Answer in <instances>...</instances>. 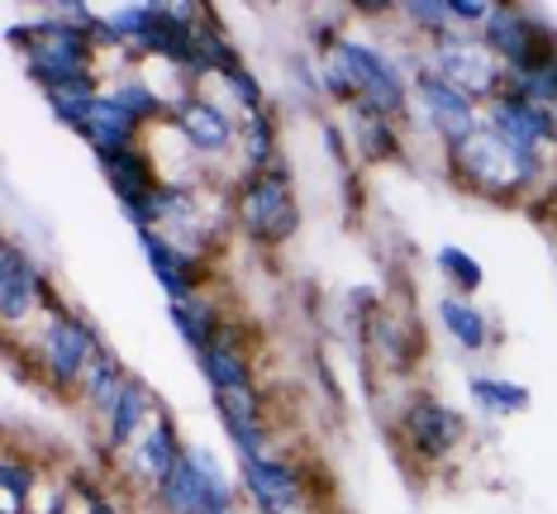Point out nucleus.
I'll use <instances>...</instances> for the list:
<instances>
[{"mask_svg":"<svg viewBox=\"0 0 557 514\" xmlns=\"http://www.w3.org/2000/svg\"><path fill=\"white\" fill-rule=\"evenodd\" d=\"M300 224H306V210H300L296 177H290L286 158L268 172H252V177L234 181V229L248 243L276 253L300 234Z\"/></svg>","mask_w":557,"mask_h":514,"instance_id":"20e7f679","label":"nucleus"},{"mask_svg":"<svg viewBox=\"0 0 557 514\" xmlns=\"http://www.w3.org/2000/svg\"><path fill=\"white\" fill-rule=\"evenodd\" d=\"M206 514H244L238 505H214V510H206Z\"/></svg>","mask_w":557,"mask_h":514,"instance_id":"473e14b6","label":"nucleus"},{"mask_svg":"<svg viewBox=\"0 0 557 514\" xmlns=\"http://www.w3.org/2000/svg\"><path fill=\"white\" fill-rule=\"evenodd\" d=\"M424 67L438 72L443 82H453L458 91H467L476 105H491V100L505 96V86H510V72L467 29H453V34H443V39L424 43Z\"/></svg>","mask_w":557,"mask_h":514,"instance_id":"1a4fd4ad","label":"nucleus"},{"mask_svg":"<svg viewBox=\"0 0 557 514\" xmlns=\"http://www.w3.org/2000/svg\"><path fill=\"white\" fill-rule=\"evenodd\" d=\"M434 319H438V329L448 334V343L453 348H462V353H486L491 343H496V324H491V315L476 305V300H467V296H453V291H443L438 296V305H434Z\"/></svg>","mask_w":557,"mask_h":514,"instance_id":"412c9836","label":"nucleus"},{"mask_svg":"<svg viewBox=\"0 0 557 514\" xmlns=\"http://www.w3.org/2000/svg\"><path fill=\"white\" fill-rule=\"evenodd\" d=\"M182 457H186V438H182V429H176V415L168 405H158V415L148 419V429L138 434L134 448L120 457V476L134 486V491L153 496Z\"/></svg>","mask_w":557,"mask_h":514,"instance_id":"ddd939ff","label":"nucleus"},{"mask_svg":"<svg viewBox=\"0 0 557 514\" xmlns=\"http://www.w3.org/2000/svg\"><path fill=\"white\" fill-rule=\"evenodd\" d=\"M434 267H438V277H443V286H448L453 296H467L472 300L481 286H486V267L467 253L462 243H438L434 248Z\"/></svg>","mask_w":557,"mask_h":514,"instance_id":"cd10ccee","label":"nucleus"},{"mask_svg":"<svg viewBox=\"0 0 557 514\" xmlns=\"http://www.w3.org/2000/svg\"><path fill=\"white\" fill-rule=\"evenodd\" d=\"M220 86H224V105H230L238 120H248V115H262V110H272L268 86H262V77L248 67V62H238V67L224 72Z\"/></svg>","mask_w":557,"mask_h":514,"instance_id":"c756f323","label":"nucleus"},{"mask_svg":"<svg viewBox=\"0 0 557 514\" xmlns=\"http://www.w3.org/2000/svg\"><path fill=\"white\" fill-rule=\"evenodd\" d=\"M158 391L144 381V376H129V386L120 391V400L110 405V415L96 424V448L106 462H120L134 448V438L148 429V419L158 415Z\"/></svg>","mask_w":557,"mask_h":514,"instance_id":"dca6fc26","label":"nucleus"},{"mask_svg":"<svg viewBox=\"0 0 557 514\" xmlns=\"http://www.w3.org/2000/svg\"><path fill=\"white\" fill-rule=\"evenodd\" d=\"M391 434H396V448L420 467H443L467 448L472 438V424L458 405L438 400L434 391H410L396 405V419H391Z\"/></svg>","mask_w":557,"mask_h":514,"instance_id":"39448f33","label":"nucleus"},{"mask_svg":"<svg viewBox=\"0 0 557 514\" xmlns=\"http://www.w3.org/2000/svg\"><path fill=\"white\" fill-rule=\"evenodd\" d=\"M476 39L491 48V58H496L505 72H524V67H534L539 58L557 53V24L543 20L539 10H529V5L496 0L486 24L476 29Z\"/></svg>","mask_w":557,"mask_h":514,"instance_id":"9d476101","label":"nucleus"},{"mask_svg":"<svg viewBox=\"0 0 557 514\" xmlns=\"http://www.w3.org/2000/svg\"><path fill=\"white\" fill-rule=\"evenodd\" d=\"M481 124H486V129H496L500 139L515 148V153L557 162V120H553V110L534 105V100L505 91V96H496V100L486 105Z\"/></svg>","mask_w":557,"mask_h":514,"instance_id":"4468645a","label":"nucleus"},{"mask_svg":"<svg viewBox=\"0 0 557 514\" xmlns=\"http://www.w3.org/2000/svg\"><path fill=\"white\" fill-rule=\"evenodd\" d=\"M553 120H557V110H553Z\"/></svg>","mask_w":557,"mask_h":514,"instance_id":"72a5a7b5","label":"nucleus"},{"mask_svg":"<svg viewBox=\"0 0 557 514\" xmlns=\"http://www.w3.org/2000/svg\"><path fill=\"white\" fill-rule=\"evenodd\" d=\"M5 43L20 53L24 77L39 86L44 100H96L106 86V67H100V48L91 34H82L72 20L34 15L29 24L10 20Z\"/></svg>","mask_w":557,"mask_h":514,"instance_id":"f257e3e1","label":"nucleus"},{"mask_svg":"<svg viewBox=\"0 0 557 514\" xmlns=\"http://www.w3.org/2000/svg\"><path fill=\"white\" fill-rule=\"evenodd\" d=\"M168 319H172L176 338L191 348V358H200V353H206V348L214 343V338L230 329V319H224L220 300H214L210 291H200V296H191V300H172V305H168Z\"/></svg>","mask_w":557,"mask_h":514,"instance_id":"5701e85b","label":"nucleus"},{"mask_svg":"<svg viewBox=\"0 0 557 514\" xmlns=\"http://www.w3.org/2000/svg\"><path fill=\"white\" fill-rule=\"evenodd\" d=\"M238 124H244V120H238L224 100L206 96L200 86L172 105V129L182 134V143L191 148L200 162L234 158L238 153Z\"/></svg>","mask_w":557,"mask_h":514,"instance_id":"f8f14e48","label":"nucleus"},{"mask_svg":"<svg viewBox=\"0 0 557 514\" xmlns=\"http://www.w3.org/2000/svg\"><path fill=\"white\" fill-rule=\"evenodd\" d=\"M196 372L200 381L210 386V396H238V391H258V367H252V353L244 343V329L230 319V329H224L206 353L196 358Z\"/></svg>","mask_w":557,"mask_h":514,"instance_id":"f3484780","label":"nucleus"},{"mask_svg":"<svg viewBox=\"0 0 557 514\" xmlns=\"http://www.w3.org/2000/svg\"><path fill=\"white\" fill-rule=\"evenodd\" d=\"M44 481V467L34 457H24L15 443L5 448V462H0V514H29V500Z\"/></svg>","mask_w":557,"mask_h":514,"instance_id":"bb28decb","label":"nucleus"},{"mask_svg":"<svg viewBox=\"0 0 557 514\" xmlns=\"http://www.w3.org/2000/svg\"><path fill=\"white\" fill-rule=\"evenodd\" d=\"M134 238H138V253H144L148 272H153V281L162 286V296H168V305L172 300H191L200 291H210V262L206 258L186 253L182 243H172V238L158 234V229H144Z\"/></svg>","mask_w":557,"mask_h":514,"instance_id":"2eb2a0df","label":"nucleus"},{"mask_svg":"<svg viewBox=\"0 0 557 514\" xmlns=\"http://www.w3.org/2000/svg\"><path fill=\"white\" fill-rule=\"evenodd\" d=\"M238 491L258 514H306L310 510V472L282 453L234 462Z\"/></svg>","mask_w":557,"mask_h":514,"instance_id":"9b49d317","label":"nucleus"},{"mask_svg":"<svg viewBox=\"0 0 557 514\" xmlns=\"http://www.w3.org/2000/svg\"><path fill=\"white\" fill-rule=\"evenodd\" d=\"M443 167H448V181L458 191L486 200V205H534L557 162L515 153L496 129L481 124L472 139H462L458 148L443 153Z\"/></svg>","mask_w":557,"mask_h":514,"instance_id":"f03ea898","label":"nucleus"},{"mask_svg":"<svg viewBox=\"0 0 557 514\" xmlns=\"http://www.w3.org/2000/svg\"><path fill=\"white\" fill-rule=\"evenodd\" d=\"M58 305L62 300L53 291V277H48L39 253L24 248L20 238H5L0 243V319H5V338L34 329Z\"/></svg>","mask_w":557,"mask_h":514,"instance_id":"423d86ee","label":"nucleus"},{"mask_svg":"<svg viewBox=\"0 0 557 514\" xmlns=\"http://www.w3.org/2000/svg\"><path fill=\"white\" fill-rule=\"evenodd\" d=\"M491 5L496 0H453V20H458V29H467V34H476L481 24H486V15H491Z\"/></svg>","mask_w":557,"mask_h":514,"instance_id":"2f4dec72","label":"nucleus"},{"mask_svg":"<svg viewBox=\"0 0 557 514\" xmlns=\"http://www.w3.org/2000/svg\"><path fill=\"white\" fill-rule=\"evenodd\" d=\"M505 91L534 100L543 110H557V53L539 58L534 67H524V72H510V86H505Z\"/></svg>","mask_w":557,"mask_h":514,"instance_id":"7c9ffc66","label":"nucleus"},{"mask_svg":"<svg viewBox=\"0 0 557 514\" xmlns=\"http://www.w3.org/2000/svg\"><path fill=\"white\" fill-rule=\"evenodd\" d=\"M77 139L91 148L96 158H106V153H124V148H138L148 139V129L138 120H129L124 110L115 105V100L106 96V86H100V96L86 105V115H82V134Z\"/></svg>","mask_w":557,"mask_h":514,"instance_id":"aec40b11","label":"nucleus"},{"mask_svg":"<svg viewBox=\"0 0 557 514\" xmlns=\"http://www.w3.org/2000/svg\"><path fill=\"white\" fill-rule=\"evenodd\" d=\"M362 338H367V353L376 358V367H386V372H410L424 353L420 324H414L410 315L400 319L391 305H382L372 319L362 324Z\"/></svg>","mask_w":557,"mask_h":514,"instance_id":"6ab92c4d","label":"nucleus"},{"mask_svg":"<svg viewBox=\"0 0 557 514\" xmlns=\"http://www.w3.org/2000/svg\"><path fill=\"white\" fill-rule=\"evenodd\" d=\"M481 115H486V105H476L472 96L458 91L453 82H443L438 72H429V67L414 72L410 120L438 143V153H448V148H458L462 139H472V134L481 129Z\"/></svg>","mask_w":557,"mask_h":514,"instance_id":"0eeeda50","label":"nucleus"},{"mask_svg":"<svg viewBox=\"0 0 557 514\" xmlns=\"http://www.w3.org/2000/svg\"><path fill=\"white\" fill-rule=\"evenodd\" d=\"M396 20L424 43H434V39H443V34L458 29V20H453V0H400Z\"/></svg>","mask_w":557,"mask_h":514,"instance_id":"c85d7f7f","label":"nucleus"},{"mask_svg":"<svg viewBox=\"0 0 557 514\" xmlns=\"http://www.w3.org/2000/svg\"><path fill=\"white\" fill-rule=\"evenodd\" d=\"M467 396H472V405L481 410V415H491V419L524 415V410L534 405L529 386L510 381V376H496V372H472L467 376Z\"/></svg>","mask_w":557,"mask_h":514,"instance_id":"a878e982","label":"nucleus"},{"mask_svg":"<svg viewBox=\"0 0 557 514\" xmlns=\"http://www.w3.org/2000/svg\"><path fill=\"white\" fill-rule=\"evenodd\" d=\"M106 96L115 100V105L124 110L129 120H138L144 129H153V124L162 120H172V110H168V100H162L153 86H148L144 72H115V77H106Z\"/></svg>","mask_w":557,"mask_h":514,"instance_id":"393cba45","label":"nucleus"},{"mask_svg":"<svg viewBox=\"0 0 557 514\" xmlns=\"http://www.w3.org/2000/svg\"><path fill=\"white\" fill-rule=\"evenodd\" d=\"M129 376H134V372L124 367L120 353L106 343V348H100V353H96L91 367H86L82 386H77V396H72V405H77V410H82V415L91 419V424H100V419L110 415V405H115V400H120V391H124V386H129Z\"/></svg>","mask_w":557,"mask_h":514,"instance_id":"4be33fe9","label":"nucleus"},{"mask_svg":"<svg viewBox=\"0 0 557 514\" xmlns=\"http://www.w3.org/2000/svg\"><path fill=\"white\" fill-rule=\"evenodd\" d=\"M338 124H344V134H348L352 162H362V167H386V162L405 158L400 120L376 115V110H367V105H348V110H338Z\"/></svg>","mask_w":557,"mask_h":514,"instance_id":"a211bd4d","label":"nucleus"},{"mask_svg":"<svg viewBox=\"0 0 557 514\" xmlns=\"http://www.w3.org/2000/svg\"><path fill=\"white\" fill-rule=\"evenodd\" d=\"M238 181L252 177V172H268L282 162V120H276V105L262 110V115H248L238 124Z\"/></svg>","mask_w":557,"mask_h":514,"instance_id":"b1692460","label":"nucleus"},{"mask_svg":"<svg viewBox=\"0 0 557 514\" xmlns=\"http://www.w3.org/2000/svg\"><path fill=\"white\" fill-rule=\"evenodd\" d=\"M5 343H10V358L29 362L34 381H39L48 396L72 400L77 396V386H82V376H86V367H91L96 353L106 348V338H100V329L82 315V310L58 305V310H48L34 329L5 338Z\"/></svg>","mask_w":557,"mask_h":514,"instance_id":"7ed1b4c3","label":"nucleus"},{"mask_svg":"<svg viewBox=\"0 0 557 514\" xmlns=\"http://www.w3.org/2000/svg\"><path fill=\"white\" fill-rule=\"evenodd\" d=\"M148 500H153L158 514H206L214 505H234V476L224 472L214 448L186 443V457L176 462L172 476Z\"/></svg>","mask_w":557,"mask_h":514,"instance_id":"6e6552de","label":"nucleus"}]
</instances>
